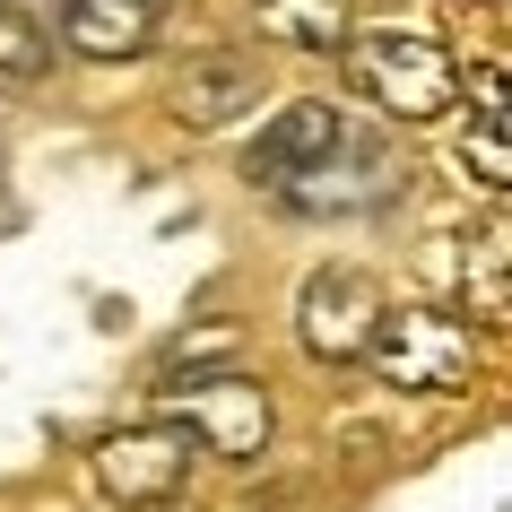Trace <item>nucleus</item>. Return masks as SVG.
<instances>
[{
    "mask_svg": "<svg viewBox=\"0 0 512 512\" xmlns=\"http://www.w3.org/2000/svg\"><path fill=\"white\" fill-rule=\"evenodd\" d=\"M348 79L408 131V122H443L452 113L460 61L417 27H365V35H348Z\"/></svg>",
    "mask_w": 512,
    "mask_h": 512,
    "instance_id": "nucleus-1",
    "label": "nucleus"
},
{
    "mask_svg": "<svg viewBox=\"0 0 512 512\" xmlns=\"http://www.w3.org/2000/svg\"><path fill=\"white\" fill-rule=\"evenodd\" d=\"M365 365H374L400 400H443V391H460V382H469L478 339H469V322H460V313H426V304L391 313V304H382L374 339H365Z\"/></svg>",
    "mask_w": 512,
    "mask_h": 512,
    "instance_id": "nucleus-2",
    "label": "nucleus"
},
{
    "mask_svg": "<svg viewBox=\"0 0 512 512\" xmlns=\"http://www.w3.org/2000/svg\"><path fill=\"white\" fill-rule=\"evenodd\" d=\"M200 443H191V426H174V417H157V426H122V434H105L96 443V495L105 504H122V512H157V504H174L191 486V469H200Z\"/></svg>",
    "mask_w": 512,
    "mask_h": 512,
    "instance_id": "nucleus-3",
    "label": "nucleus"
},
{
    "mask_svg": "<svg viewBox=\"0 0 512 512\" xmlns=\"http://www.w3.org/2000/svg\"><path fill=\"white\" fill-rule=\"evenodd\" d=\"M165 417L191 426V443L217 452V460H261V443L278 434V408H270V391H261L252 374H191V382H174V391H165Z\"/></svg>",
    "mask_w": 512,
    "mask_h": 512,
    "instance_id": "nucleus-4",
    "label": "nucleus"
},
{
    "mask_svg": "<svg viewBox=\"0 0 512 512\" xmlns=\"http://www.w3.org/2000/svg\"><path fill=\"white\" fill-rule=\"evenodd\" d=\"M382 278L374 270H348V261H330V270L304 278V296H296V339L313 365H356L365 356V339H374L382 322Z\"/></svg>",
    "mask_w": 512,
    "mask_h": 512,
    "instance_id": "nucleus-5",
    "label": "nucleus"
},
{
    "mask_svg": "<svg viewBox=\"0 0 512 512\" xmlns=\"http://www.w3.org/2000/svg\"><path fill=\"white\" fill-rule=\"evenodd\" d=\"M348 113L339 105H322V96H304V105H287L270 122V131L252 139V157H243V174H252V183L261 191H278V200H296V183H313V174H322L330 157H339V148H348Z\"/></svg>",
    "mask_w": 512,
    "mask_h": 512,
    "instance_id": "nucleus-6",
    "label": "nucleus"
},
{
    "mask_svg": "<svg viewBox=\"0 0 512 512\" xmlns=\"http://www.w3.org/2000/svg\"><path fill=\"white\" fill-rule=\"evenodd\" d=\"M252 105H261V61H252V53H226V44L174 61V79H165V113H174L191 139L243 122Z\"/></svg>",
    "mask_w": 512,
    "mask_h": 512,
    "instance_id": "nucleus-7",
    "label": "nucleus"
},
{
    "mask_svg": "<svg viewBox=\"0 0 512 512\" xmlns=\"http://www.w3.org/2000/svg\"><path fill=\"white\" fill-rule=\"evenodd\" d=\"M408 174H400V148H391V131H374V122H356L348 148L313 174V183H296V200L287 209H374V200H391Z\"/></svg>",
    "mask_w": 512,
    "mask_h": 512,
    "instance_id": "nucleus-8",
    "label": "nucleus"
},
{
    "mask_svg": "<svg viewBox=\"0 0 512 512\" xmlns=\"http://www.w3.org/2000/svg\"><path fill=\"white\" fill-rule=\"evenodd\" d=\"M174 0H61V44L79 61H139Z\"/></svg>",
    "mask_w": 512,
    "mask_h": 512,
    "instance_id": "nucleus-9",
    "label": "nucleus"
},
{
    "mask_svg": "<svg viewBox=\"0 0 512 512\" xmlns=\"http://www.w3.org/2000/svg\"><path fill=\"white\" fill-rule=\"evenodd\" d=\"M252 18L287 53H339L348 44V0H252Z\"/></svg>",
    "mask_w": 512,
    "mask_h": 512,
    "instance_id": "nucleus-10",
    "label": "nucleus"
},
{
    "mask_svg": "<svg viewBox=\"0 0 512 512\" xmlns=\"http://www.w3.org/2000/svg\"><path fill=\"white\" fill-rule=\"evenodd\" d=\"M53 70V27L35 0H0V79H44Z\"/></svg>",
    "mask_w": 512,
    "mask_h": 512,
    "instance_id": "nucleus-11",
    "label": "nucleus"
},
{
    "mask_svg": "<svg viewBox=\"0 0 512 512\" xmlns=\"http://www.w3.org/2000/svg\"><path fill=\"white\" fill-rule=\"evenodd\" d=\"M460 165H478L486 191L512 183V139H504V105H478V122L460 131Z\"/></svg>",
    "mask_w": 512,
    "mask_h": 512,
    "instance_id": "nucleus-12",
    "label": "nucleus"
},
{
    "mask_svg": "<svg viewBox=\"0 0 512 512\" xmlns=\"http://www.w3.org/2000/svg\"><path fill=\"white\" fill-rule=\"evenodd\" d=\"M243 348L235 322H200L191 339H174V356H165V374H200V365H226V356Z\"/></svg>",
    "mask_w": 512,
    "mask_h": 512,
    "instance_id": "nucleus-13",
    "label": "nucleus"
},
{
    "mask_svg": "<svg viewBox=\"0 0 512 512\" xmlns=\"http://www.w3.org/2000/svg\"><path fill=\"white\" fill-rule=\"evenodd\" d=\"M478 278H486L478 322H486V330H504V217H486V235H478Z\"/></svg>",
    "mask_w": 512,
    "mask_h": 512,
    "instance_id": "nucleus-14",
    "label": "nucleus"
}]
</instances>
